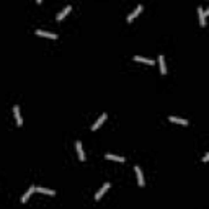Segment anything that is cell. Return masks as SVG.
Returning <instances> with one entry per match:
<instances>
[{
	"label": "cell",
	"instance_id": "4fadbf2b",
	"mask_svg": "<svg viewBox=\"0 0 209 209\" xmlns=\"http://www.w3.org/2000/svg\"><path fill=\"white\" fill-rule=\"evenodd\" d=\"M159 67H160V72L162 74H167V67H165V59H164V56H159Z\"/></svg>",
	"mask_w": 209,
	"mask_h": 209
},
{
	"label": "cell",
	"instance_id": "ba28073f",
	"mask_svg": "<svg viewBox=\"0 0 209 209\" xmlns=\"http://www.w3.org/2000/svg\"><path fill=\"white\" fill-rule=\"evenodd\" d=\"M13 114H15L16 124L21 126V124H23V118H21V114H20V108H18V106H13Z\"/></svg>",
	"mask_w": 209,
	"mask_h": 209
},
{
	"label": "cell",
	"instance_id": "9c48e42d",
	"mask_svg": "<svg viewBox=\"0 0 209 209\" xmlns=\"http://www.w3.org/2000/svg\"><path fill=\"white\" fill-rule=\"evenodd\" d=\"M141 11H142V5H137V7H136V10L134 11H132V13L129 15V16H127V23H131L132 20H134L136 18V16L139 15V13H141Z\"/></svg>",
	"mask_w": 209,
	"mask_h": 209
},
{
	"label": "cell",
	"instance_id": "7c38bea8",
	"mask_svg": "<svg viewBox=\"0 0 209 209\" xmlns=\"http://www.w3.org/2000/svg\"><path fill=\"white\" fill-rule=\"evenodd\" d=\"M198 15H199V25L206 26V15H204V10H203L201 7L198 8Z\"/></svg>",
	"mask_w": 209,
	"mask_h": 209
},
{
	"label": "cell",
	"instance_id": "30bf717a",
	"mask_svg": "<svg viewBox=\"0 0 209 209\" xmlns=\"http://www.w3.org/2000/svg\"><path fill=\"white\" fill-rule=\"evenodd\" d=\"M70 10H72V7H70V5H67V7L64 8L59 15H57V21H61V20H64V18H66V16L69 15V11H70Z\"/></svg>",
	"mask_w": 209,
	"mask_h": 209
},
{
	"label": "cell",
	"instance_id": "3957f363",
	"mask_svg": "<svg viewBox=\"0 0 209 209\" xmlns=\"http://www.w3.org/2000/svg\"><path fill=\"white\" fill-rule=\"evenodd\" d=\"M36 34L41 38H51V39H57V34L56 33H48V31H43V30H36Z\"/></svg>",
	"mask_w": 209,
	"mask_h": 209
},
{
	"label": "cell",
	"instance_id": "52a82bcc",
	"mask_svg": "<svg viewBox=\"0 0 209 209\" xmlns=\"http://www.w3.org/2000/svg\"><path fill=\"white\" fill-rule=\"evenodd\" d=\"M168 121H170V123H177V124H183V126H186V124H188V119L177 118V116H170V118H168Z\"/></svg>",
	"mask_w": 209,
	"mask_h": 209
},
{
	"label": "cell",
	"instance_id": "277c9868",
	"mask_svg": "<svg viewBox=\"0 0 209 209\" xmlns=\"http://www.w3.org/2000/svg\"><path fill=\"white\" fill-rule=\"evenodd\" d=\"M34 191H36V193H41V194H48V196H56L54 190H48V188H41V186L34 188Z\"/></svg>",
	"mask_w": 209,
	"mask_h": 209
},
{
	"label": "cell",
	"instance_id": "8fae6325",
	"mask_svg": "<svg viewBox=\"0 0 209 209\" xmlns=\"http://www.w3.org/2000/svg\"><path fill=\"white\" fill-rule=\"evenodd\" d=\"M134 61H137V62H144V64H149V66H154V64H155L152 59H147V57H142V56H136Z\"/></svg>",
	"mask_w": 209,
	"mask_h": 209
},
{
	"label": "cell",
	"instance_id": "7a4b0ae2",
	"mask_svg": "<svg viewBox=\"0 0 209 209\" xmlns=\"http://www.w3.org/2000/svg\"><path fill=\"white\" fill-rule=\"evenodd\" d=\"M134 170H136V175H137V185H139L141 188H144V185H146V183H144V175H142V170H141L139 167H134Z\"/></svg>",
	"mask_w": 209,
	"mask_h": 209
},
{
	"label": "cell",
	"instance_id": "8992f818",
	"mask_svg": "<svg viewBox=\"0 0 209 209\" xmlns=\"http://www.w3.org/2000/svg\"><path fill=\"white\" fill-rule=\"evenodd\" d=\"M75 147H77V154H79V160L83 162L85 160V154H83V149H82V142L77 141L75 142Z\"/></svg>",
	"mask_w": 209,
	"mask_h": 209
},
{
	"label": "cell",
	"instance_id": "6da1fadb",
	"mask_svg": "<svg viewBox=\"0 0 209 209\" xmlns=\"http://www.w3.org/2000/svg\"><path fill=\"white\" fill-rule=\"evenodd\" d=\"M106 118H108V114H106V113H103V114L100 116V118H98V119L95 121V124L92 126V131H96L98 127H100V126H101V124L105 123V121H106Z\"/></svg>",
	"mask_w": 209,
	"mask_h": 209
},
{
	"label": "cell",
	"instance_id": "5bb4252c",
	"mask_svg": "<svg viewBox=\"0 0 209 209\" xmlns=\"http://www.w3.org/2000/svg\"><path fill=\"white\" fill-rule=\"evenodd\" d=\"M34 188H36V186H31V188H30V190H28V191H26V193H25V194H23V196H21V203H26L28 199H30V196H31V194L34 193Z\"/></svg>",
	"mask_w": 209,
	"mask_h": 209
},
{
	"label": "cell",
	"instance_id": "e0dca14e",
	"mask_svg": "<svg viewBox=\"0 0 209 209\" xmlns=\"http://www.w3.org/2000/svg\"><path fill=\"white\" fill-rule=\"evenodd\" d=\"M41 2H43V0H36V3H39V5H41Z\"/></svg>",
	"mask_w": 209,
	"mask_h": 209
},
{
	"label": "cell",
	"instance_id": "9a60e30c",
	"mask_svg": "<svg viewBox=\"0 0 209 209\" xmlns=\"http://www.w3.org/2000/svg\"><path fill=\"white\" fill-rule=\"evenodd\" d=\"M105 159L108 160H116V162H124V157H118V155H113V154H106Z\"/></svg>",
	"mask_w": 209,
	"mask_h": 209
},
{
	"label": "cell",
	"instance_id": "2e32d148",
	"mask_svg": "<svg viewBox=\"0 0 209 209\" xmlns=\"http://www.w3.org/2000/svg\"><path fill=\"white\" fill-rule=\"evenodd\" d=\"M209 160V154H206L204 157H203V162H207Z\"/></svg>",
	"mask_w": 209,
	"mask_h": 209
},
{
	"label": "cell",
	"instance_id": "5b68a950",
	"mask_svg": "<svg viewBox=\"0 0 209 209\" xmlns=\"http://www.w3.org/2000/svg\"><path fill=\"white\" fill-rule=\"evenodd\" d=\"M109 186H111L109 183H105V186H103V188H101V190H100V191H98V193L95 194V199H96V201H100V199L103 198V194H105V193H106V191L109 190Z\"/></svg>",
	"mask_w": 209,
	"mask_h": 209
}]
</instances>
